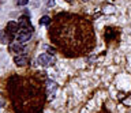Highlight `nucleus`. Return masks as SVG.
Segmentation results:
<instances>
[{"mask_svg": "<svg viewBox=\"0 0 131 113\" xmlns=\"http://www.w3.org/2000/svg\"><path fill=\"white\" fill-rule=\"evenodd\" d=\"M51 22H52V19L48 17V15H45V17H42L40 19V25L41 26H49L51 25Z\"/></svg>", "mask_w": 131, "mask_h": 113, "instance_id": "12", "label": "nucleus"}, {"mask_svg": "<svg viewBox=\"0 0 131 113\" xmlns=\"http://www.w3.org/2000/svg\"><path fill=\"white\" fill-rule=\"evenodd\" d=\"M122 29L116 26H106L104 29V41L106 48H116L120 44Z\"/></svg>", "mask_w": 131, "mask_h": 113, "instance_id": "3", "label": "nucleus"}, {"mask_svg": "<svg viewBox=\"0 0 131 113\" xmlns=\"http://www.w3.org/2000/svg\"><path fill=\"white\" fill-rule=\"evenodd\" d=\"M19 27H26V29H29V27H33L31 26V23H30V15H20V18H19Z\"/></svg>", "mask_w": 131, "mask_h": 113, "instance_id": "11", "label": "nucleus"}, {"mask_svg": "<svg viewBox=\"0 0 131 113\" xmlns=\"http://www.w3.org/2000/svg\"><path fill=\"white\" fill-rule=\"evenodd\" d=\"M23 51H25V46L20 42H18V44H10V46H8V52L12 53V55H16V56L20 55Z\"/></svg>", "mask_w": 131, "mask_h": 113, "instance_id": "9", "label": "nucleus"}, {"mask_svg": "<svg viewBox=\"0 0 131 113\" xmlns=\"http://www.w3.org/2000/svg\"><path fill=\"white\" fill-rule=\"evenodd\" d=\"M45 75L40 72L12 74L7 78L6 91L14 113H42L48 101Z\"/></svg>", "mask_w": 131, "mask_h": 113, "instance_id": "2", "label": "nucleus"}, {"mask_svg": "<svg viewBox=\"0 0 131 113\" xmlns=\"http://www.w3.org/2000/svg\"><path fill=\"white\" fill-rule=\"evenodd\" d=\"M45 48H47V52H48V53H49V55H52V56H53V55H55L56 52H57L56 48H52V46H49V45H47Z\"/></svg>", "mask_w": 131, "mask_h": 113, "instance_id": "13", "label": "nucleus"}, {"mask_svg": "<svg viewBox=\"0 0 131 113\" xmlns=\"http://www.w3.org/2000/svg\"><path fill=\"white\" fill-rule=\"evenodd\" d=\"M6 31L10 35L16 37V34H18V31H19V23L18 22H14V21H10V22L7 23V26H6Z\"/></svg>", "mask_w": 131, "mask_h": 113, "instance_id": "7", "label": "nucleus"}, {"mask_svg": "<svg viewBox=\"0 0 131 113\" xmlns=\"http://www.w3.org/2000/svg\"><path fill=\"white\" fill-rule=\"evenodd\" d=\"M14 63L18 67H26V66H29V63H30V57L26 55H18L14 57Z\"/></svg>", "mask_w": 131, "mask_h": 113, "instance_id": "8", "label": "nucleus"}, {"mask_svg": "<svg viewBox=\"0 0 131 113\" xmlns=\"http://www.w3.org/2000/svg\"><path fill=\"white\" fill-rule=\"evenodd\" d=\"M16 6H26L29 3V0H15Z\"/></svg>", "mask_w": 131, "mask_h": 113, "instance_id": "15", "label": "nucleus"}, {"mask_svg": "<svg viewBox=\"0 0 131 113\" xmlns=\"http://www.w3.org/2000/svg\"><path fill=\"white\" fill-rule=\"evenodd\" d=\"M0 2H2V0H0Z\"/></svg>", "mask_w": 131, "mask_h": 113, "instance_id": "21", "label": "nucleus"}, {"mask_svg": "<svg viewBox=\"0 0 131 113\" xmlns=\"http://www.w3.org/2000/svg\"><path fill=\"white\" fill-rule=\"evenodd\" d=\"M98 113H111V110H108V109H106V105H105V102L101 105V109H100V112Z\"/></svg>", "mask_w": 131, "mask_h": 113, "instance_id": "14", "label": "nucleus"}, {"mask_svg": "<svg viewBox=\"0 0 131 113\" xmlns=\"http://www.w3.org/2000/svg\"><path fill=\"white\" fill-rule=\"evenodd\" d=\"M52 63H55V59H53L52 55H49V53H42V55L38 56V64H40V66L48 67V66H51Z\"/></svg>", "mask_w": 131, "mask_h": 113, "instance_id": "6", "label": "nucleus"}, {"mask_svg": "<svg viewBox=\"0 0 131 113\" xmlns=\"http://www.w3.org/2000/svg\"><path fill=\"white\" fill-rule=\"evenodd\" d=\"M45 87H47L48 99H52L53 97H55L56 91H57V83L53 82L52 79H47V80H45Z\"/></svg>", "mask_w": 131, "mask_h": 113, "instance_id": "5", "label": "nucleus"}, {"mask_svg": "<svg viewBox=\"0 0 131 113\" xmlns=\"http://www.w3.org/2000/svg\"><path fill=\"white\" fill-rule=\"evenodd\" d=\"M4 105H6V98H4V95L0 93V108L4 106Z\"/></svg>", "mask_w": 131, "mask_h": 113, "instance_id": "16", "label": "nucleus"}, {"mask_svg": "<svg viewBox=\"0 0 131 113\" xmlns=\"http://www.w3.org/2000/svg\"><path fill=\"white\" fill-rule=\"evenodd\" d=\"M66 2H67L68 4H74V3H75V0H66Z\"/></svg>", "mask_w": 131, "mask_h": 113, "instance_id": "18", "label": "nucleus"}, {"mask_svg": "<svg viewBox=\"0 0 131 113\" xmlns=\"http://www.w3.org/2000/svg\"><path fill=\"white\" fill-rule=\"evenodd\" d=\"M82 2H89V0H82Z\"/></svg>", "mask_w": 131, "mask_h": 113, "instance_id": "20", "label": "nucleus"}, {"mask_svg": "<svg viewBox=\"0 0 131 113\" xmlns=\"http://www.w3.org/2000/svg\"><path fill=\"white\" fill-rule=\"evenodd\" d=\"M45 4L48 7H53L55 6V0H45Z\"/></svg>", "mask_w": 131, "mask_h": 113, "instance_id": "17", "label": "nucleus"}, {"mask_svg": "<svg viewBox=\"0 0 131 113\" xmlns=\"http://www.w3.org/2000/svg\"><path fill=\"white\" fill-rule=\"evenodd\" d=\"M33 31H34V27H29V29H26V27H20V30L18 31V34H16V41L23 44L29 41V40L31 38L33 35Z\"/></svg>", "mask_w": 131, "mask_h": 113, "instance_id": "4", "label": "nucleus"}, {"mask_svg": "<svg viewBox=\"0 0 131 113\" xmlns=\"http://www.w3.org/2000/svg\"><path fill=\"white\" fill-rule=\"evenodd\" d=\"M38 4V0H34V6H37Z\"/></svg>", "mask_w": 131, "mask_h": 113, "instance_id": "19", "label": "nucleus"}, {"mask_svg": "<svg viewBox=\"0 0 131 113\" xmlns=\"http://www.w3.org/2000/svg\"><path fill=\"white\" fill-rule=\"evenodd\" d=\"M48 37L66 59L88 56L97 46L93 22L77 12H59L48 26Z\"/></svg>", "mask_w": 131, "mask_h": 113, "instance_id": "1", "label": "nucleus"}, {"mask_svg": "<svg viewBox=\"0 0 131 113\" xmlns=\"http://www.w3.org/2000/svg\"><path fill=\"white\" fill-rule=\"evenodd\" d=\"M15 38H16V37H14V35H10L6 30L0 31V42H2V44H12V41H14Z\"/></svg>", "mask_w": 131, "mask_h": 113, "instance_id": "10", "label": "nucleus"}]
</instances>
